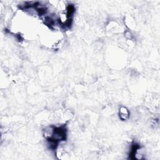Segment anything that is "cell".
Returning a JSON list of instances; mask_svg holds the SVG:
<instances>
[{
    "mask_svg": "<svg viewBox=\"0 0 160 160\" xmlns=\"http://www.w3.org/2000/svg\"><path fill=\"white\" fill-rule=\"evenodd\" d=\"M119 118L123 121H126L130 117V112L126 107L122 106L119 111Z\"/></svg>",
    "mask_w": 160,
    "mask_h": 160,
    "instance_id": "cell-1",
    "label": "cell"
}]
</instances>
